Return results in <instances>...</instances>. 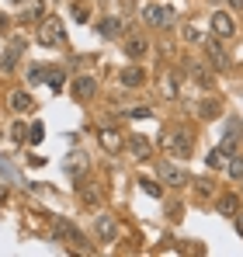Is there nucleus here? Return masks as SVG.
<instances>
[{
	"mask_svg": "<svg viewBox=\"0 0 243 257\" xmlns=\"http://www.w3.org/2000/svg\"><path fill=\"white\" fill-rule=\"evenodd\" d=\"M170 18H174V7H170V4H146V7H143V21L153 25V28L170 25Z\"/></svg>",
	"mask_w": 243,
	"mask_h": 257,
	"instance_id": "nucleus-1",
	"label": "nucleus"
},
{
	"mask_svg": "<svg viewBox=\"0 0 243 257\" xmlns=\"http://www.w3.org/2000/svg\"><path fill=\"white\" fill-rule=\"evenodd\" d=\"M39 42H42V45H59V42H63V25H59V18H49V21H42Z\"/></svg>",
	"mask_w": 243,
	"mask_h": 257,
	"instance_id": "nucleus-2",
	"label": "nucleus"
},
{
	"mask_svg": "<svg viewBox=\"0 0 243 257\" xmlns=\"http://www.w3.org/2000/svg\"><path fill=\"white\" fill-rule=\"evenodd\" d=\"M212 32H215V39H229V35L236 32V21H233V14H226V11H215V14H212Z\"/></svg>",
	"mask_w": 243,
	"mask_h": 257,
	"instance_id": "nucleus-3",
	"label": "nucleus"
},
{
	"mask_svg": "<svg viewBox=\"0 0 243 257\" xmlns=\"http://www.w3.org/2000/svg\"><path fill=\"white\" fill-rule=\"evenodd\" d=\"M163 146L184 157V153H188V146H191V139H188V132H181V128H177V132H167V136H163Z\"/></svg>",
	"mask_w": 243,
	"mask_h": 257,
	"instance_id": "nucleus-4",
	"label": "nucleus"
},
{
	"mask_svg": "<svg viewBox=\"0 0 243 257\" xmlns=\"http://www.w3.org/2000/svg\"><path fill=\"white\" fill-rule=\"evenodd\" d=\"M97 236H101L104 243H115V236H118V222H115L111 215H97Z\"/></svg>",
	"mask_w": 243,
	"mask_h": 257,
	"instance_id": "nucleus-5",
	"label": "nucleus"
},
{
	"mask_svg": "<svg viewBox=\"0 0 243 257\" xmlns=\"http://www.w3.org/2000/svg\"><path fill=\"white\" fill-rule=\"evenodd\" d=\"M160 177L167 184H174V188H181V184H188V174L181 171L177 164H160Z\"/></svg>",
	"mask_w": 243,
	"mask_h": 257,
	"instance_id": "nucleus-6",
	"label": "nucleus"
},
{
	"mask_svg": "<svg viewBox=\"0 0 243 257\" xmlns=\"http://www.w3.org/2000/svg\"><path fill=\"white\" fill-rule=\"evenodd\" d=\"M205 52H208V59L215 63V70H226V63H229V56L219 49V42H205Z\"/></svg>",
	"mask_w": 243,
	"mask_h": 257,
	"instance_id": "nucleus-7",
	"label": "nucleus"
},
{
	"mask_svg": "<svg viewBox=\"0 0 243 257\" xmlns=\"http://www.w3.org/2000/svg\"><path fill=\"white\" fill-rule=\"evenodd\" d=\"M32 104H35L32 94H25V90H14V94H11V108H14V111L25 115V111H32Z\"/></svg>",
	"mask_w": 243,
	"mask_h": 257,
	"instance_id": "nucleus-8",
	"label": "nucleus"
},
{
	"mask_svg": "<svg viewBox=\"0 0 243 257\" xmlns=\"http://www.w3.org/2000/svg\"><path fill=\"white\" fill-rule=\"evenodd\" d=\"M97 139H101V146H104L108 153H118V150H122L118 132H108V128H104V132H97Z\"/></svg>",
	"mask_w": 243,
	"mask_h": 257,
	"instance_id": "nucleus-9",
	"label": "nucleus"
},
{
	"mask_svg": "<svg viewBox=\"0 0 243 257\" xmlns=\"http://www.w3.org/2000/svg\"><path fill=\"white\" fill-rule=\"evenodd\" d=\"M122 84L125 87H139L143 84V70H139V66H125V70H122Z\"/></svg>",
	"mask_w": 243,
	"mask_h": 257,
	"instance_id": "nucleus-10",
	"label": "nucleus"
},
{
	"mask_svg": "<svg viewBox=\"0 0 243 257\" xmlns=\"http://www.w3.org/2000/svg\"><path fill=\"white\" fill-rule=\"evenodd\" d=\"M146 49H150V45L143 42V39H129V42H125V52H129V59H143V56H146Z\"/></svg>",
	"mask_w": 243,
	"mask_h": 257,
	"instance_id": "nucleus-11",
	"label": "nucleus"
},
{
	"mask_svg": "<svg viewBox=\"0 0 243 257\" xmlns=\"http://www.w3.org/2000/svg\"><path fill=\"white\" fill-rule=\"evenodd\" d=\"M122 32H125V21H122V18H108V21L101 25V35H108V39H111V35H122Z\"/></svg>",
	"mask_w": 243,
	"mask_h": 257,
	"instance_id": "nucleus-12",
	"label": "nucleus"
},
{
	"mask_svg": "<svg viewBox=\"0 0 243 257\" xmlns=\"http://www.w3.org/2000/svg\"><path fill=\"white\" fill-rule=\"evenodd\" d=\"M129 146H132V153H136V157H139V160H146V157H150V143H146V139H143V136H136V139H132V143H129Z\"/></svg>",
	"mask_w": 243,
	"mask_h": 257,
	"instance_id": "nucleus-13",
	"label": "nucleus"
},
{
	"mask_svg": "<svg viewBox=\"0 0 243 257\" xmlns=\"http://www.w3.org/2000/svg\"><path fill=\"white\" fill-rule=\"evenodd\" d=\"M219 212H222V215H236V212H240V202H236L233 195H226V198L219 202Z\"/></svg>",
	"mask_w": 243,
	"mask_h": 257,
	"instance_id": "nucleus-14",
	"label": "nucleus"
},
{
	"mask_svg": "<svg viewBox=\"0 0 243 257\" xmlns=\"http://www.w3.org/2000/svg\"><path fill=\"white\" fill-rule=\"evenodd\" d=\"M90 94H94V80L90 77H80L77 80V97H90Z\"/></svg>",
	"mask_w": 243,
	"mask_h": 257,
	"instance_id": "nucleus-15",
	"label": "nucleus"
},
{
	"mask_svg": "<svg viewBox=\"0 0 243 257\" xmlns=\"http://www.w3.org/2000/svg\"><path fill=\"white\" fill-rule=\"evenodd\" d=\"M229 177L233 181H243V157H233L229 160Z\"/></svg>",
	"mask_w": 243,
	"mask_h": 257,
	"instance_id": "nucleus-16",
	"label": "nucleus"
},
{
	"mask_svg": "<svg viewBox=\"0 0 243 257\" xmlns=\"http://www.w3.org/2000/svg\"><path fill=\"white\" fill-rule=\"evenodd\" d=\"M222 164H226V150L219 146V150H212V153H208V167H222Z\"/></svg>",
	"mask_w": 243,
	"mask_h": 257,
	"instance_id": "nucleus-17",
	"label": "nucleus"
},
{
	"mask_svg": "<svg viewBox=\"0 0 243 257\" xmlns=\"http://www.w3.org/2000/svg\"><path fill=\"white\" fill-rule=\"evenodd\" d=\"M73 18H77V21H87V18H90V7H87V4H73Z\"/></svg>",
	"mask_w": 243,
	"mask_h": 257,
	"instance_id": "nucleus-18",
	"label": "nucleus"
},
{
	"mask_svg": "<svg viewBox=\"0 0 243 257\" xmlns=\"http://www.w3.org/2000/svg\"><path fill=\"white\" fill-rule=\"evenodd\" d=\"M163 94H167V97H174V94H177V80H174V77H167V80H163Z\"/></svg>",
	"mask_w": 243,
	"mask_h": 257,
	"instance_id": "nucleus-19",
	"label": "nucleus"
},
{
	"mask_svg": "<svg viewBox=\"0 0 243 257\" xmlns=\"http://www.w3.org/2000/svg\"><path fill=\"white\" fill-rule=\"evenodd\" d=\"M143 188H146V195H153V198H157V195H160V188H157V184H153V181H143Z\"/></svg>",
	"mask_w": 243,
	"mask_h": 257,
	"instance_id": "nucleus-20",
	"label": "nucleus"
},
{
	"mask_svg": "<svg viewBox=\"0 0 243 257\" xmlns=\"http://www.w3.org/2000/svg\"><path fill=\"white\" fill-rule=\"evenodd\" d=\"M42 73H45V70H42V66H35V70L28 73V80H32V84H39V80H42Z\"/></svg>",
	"mask_w": 243,
	"mask_h": 257,
	"instance_id": "nucleus-21",
	"label": "nucleus"
},
{
	"mask_svg": "<svg viewBox=\"0 0 243 257\" xmlns=\"http://www.w3.org/2000/svg\"><path fill=\"white\" fill-rule=\"evenodd\" d=\"M14 139H28V128H25V125H14Z\"/></svg>",
	"mask_w": 243,
	"mask_h": 257,
	"instance_id": "nucleus-22",
	"label": "nucleus"
},
{
	"mask_svg": "<svg viewBox=\"0 0 243 257\" xmlns=\"http://www.w3.org/2000/svg\"><path fill=\"white\" fill-rule=\"evenodd\" d=\"M198 195H212V184L208 181H198Z\"/></svg>",
	"mask_w": 243,
	"mask_h": 257,
	"instance_id": "nucleus-23",
	"label": "nucleus"
},
{
	"mask_svg": "<svg viewBox=\"0 0 243 257\" xmlns=\"http://www.w3.org/2000/svg\"><path fill=\"white\" fill-rule=\"evenodd\" d=\"M236 233H240V236H243V215H240V219H236Z\"/></svg>",
	"mask_w": 243,
	"mask_h": 257,
	"instance_id": "nucleus-24",
	"label": "nucleus"
},
{
	"mask_svg": "<svg viewBox=\"0 0 243 257\" xmlns=\"http://www.w3.org/2000/svg\"><path fill=\"white\" fill-rule=\"evenodd\" d=\"M229 4H233V7H243V0H229Z\"/></svg>",
	"mask_w": 243,
	"mask_h": 257,
	"instance_id": "nucleus-25",
	"label": "nucleus"
}]
</instances>
